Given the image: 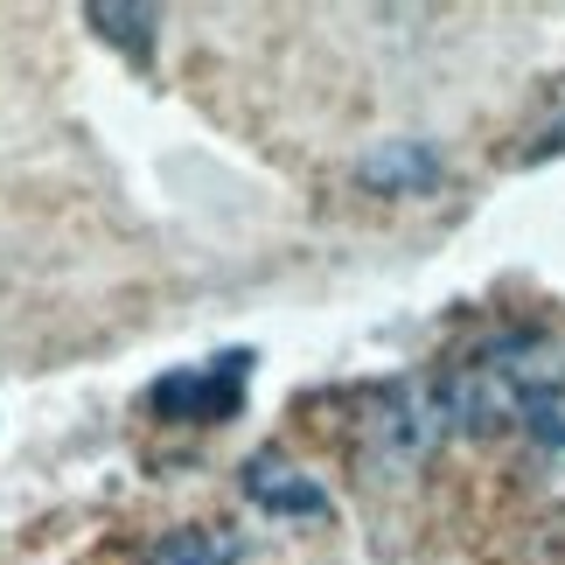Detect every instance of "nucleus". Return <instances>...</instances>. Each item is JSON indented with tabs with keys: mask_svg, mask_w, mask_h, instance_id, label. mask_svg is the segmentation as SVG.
<instances>
[{
	"mask_svg": "<svg viewBox=\"0 0 565 565\" xmlns=\"http://www.w3.org/2000/svg\"><path fill=\"white\" fill-rule=\"evenodd\" d=\"M447 412V433H475V440H516L531 447H565V356L531 329H495L482 335L447 377L433 384Z\"/></svg>",
	"mask_w": 565,
	"mask_h": 565,
	"instance_id": "f257e3e1",
	"label": "nucleus"
},
{
	"mask_svg": "<svg viewBox=\"0 0 565 565\" xmlns=\"http://www.w3.org/2000/svg\"><path fill=\"white\" fill-rule=\"evenodd\" d=\"M252 350H216L203 363H175V371H161L147 384V412H154L161 426H224L237 419V405H245L252 391Z\"/></svg>",
	"mask_w": 565,
	"mask_h": 565,
	"instance_id": "f03ea898",
	"label": "nucleus"
},
{
	"mask_svg": "<svg viewBox=\"0 0 565 565\" xmlns=\"http://www.w3.org/2000/svg\"><path fill=\"white\" fill-rule=\"evenodd\" d=\"M237 489H245V503L258 516H287V524H321L329 516V489L308 468H294L287 447H258L245 461V475H237Z\"/></svg>",
	"mask_w": 565,
	"mask_h": 565,
	"instance_id": "7ed1b4c3",
	"label": "nucleus"
},
{
	"mask_svg": "<svg viewBox=\"0 0 565 565\" xmlns=\"http://www.w3.org/2000/svg\"><path fill=\"white\" fill-rule=\"evenodd\" d=\"M363 182L384 189V195H419V189L440 182V161L419 140H384L377 154H363Z\"/></svg>",
	"mask_w": 565,
	"mask_h": 565,
	"instance_id": "20e7f679",
	"label": "nucleus"
},
{
	"mask_svg": "<svg viewBox=\"0 0 565 565\" xmlns=\"http://www.w3.org/2000/svg\"><path fill=\"white\" fill-rule=\"evenodd\" d=\"M245 558V537L224 531V524H182V531H161L147 565H237Z\"/></svg>",
	"mask_w": 565,
	"mask_h": 565,
	"instance_id": "39448f33",
	"label": "nucleus"
},
{
	"mask_svg": "<svg viewBox=\"0 0 565 565\" xmlns=\"http://www.w3.org/2000/svg\"><path fill=\"white\" fill-rule=\"evenodd\" d=\"M84 21H92V29L113 42V50H126L134 63H147L154 56V8H113V0H92V8H84Z\"/></svg>",
	"mask_w": 565,
	"mask_h": 565,
	"instance_id": "423d86ee",
	"label": "nucleus"
}]
</instances>
